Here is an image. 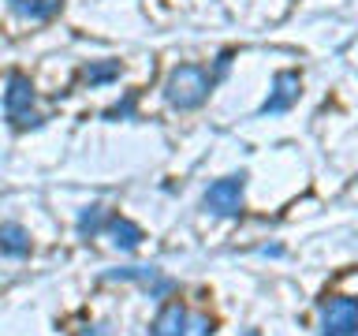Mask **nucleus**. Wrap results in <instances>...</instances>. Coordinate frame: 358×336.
<instances>
[{"label":"nucleus","mask_w":358,"mask_h":336,"mask_svg":"<svg viewBox=\"0 0 358 336\" xmlns=\"http://www.w3.org/2000/svg\"><path fill=\"white\" fill-rule=\"evenodd\" d=\"M105 224H108V213H105V206H97V202L78 213V235H83V239H94Z\"/></svg>","instance_id":"nucleus-12"},{"label":"nucleus","mask_w":358,"mask_h":336,"mask_svg":"<svg viewBox=\"0 0 358 336\" xmlns=\"http://www.w3.org/2000/svg\"><path fill=\"white\" fill-rule=\"evenodd\" d=\"M209 332H213V321L206 318V314H198V318H187L183 336H209Z\"/></svg>","instance_id":"nucleus-13"},{"label":"nucleus","mask_w":358,"mask_h":336,"mask_svg":"<svg viewBox=\"0 0 358 336\" xmlns=\"http://www.w3.org/2000/svg\"><path fill=\"white\" fill-rule=\"evenodd\" d=\"M243 190H246V176H224L206 190V209L217 217H235L243 209Z\"/></svg>","instance_id":"nucleus-4"},{"label":"nucleus","mask_w":358,"mask_h":336,"mask_svg":"<svg viewBox=\"0 0 358 336\" xmlns=\"http://www.w3.org/2000/svg\"><path fill=\"white\" fill-rule=\"evenodd\" d=\"M8 8L22 19H49L60 11V0H8Z\"/></svg>","instance_id":"nucleus-11"},{"label":"nucleus","mask_w":358,"mask_h":336,"mask_svg":"<svg viewBox=\"0 0 358 336\" xmlns=\"http://www.w3.org/2000/svg\"><path fill=\"white\" fill-rule=\"evenodd\" d=\"M0 254L8 258H27L30 254V235L19 224H0Z\"/></svg>","instance_id":"nucleus-9"},{"label":"nucleus","mask_w":358,"mask_h":336,"mask_svg":"<svg viewBox=\"0 0 358 336\" xmlns=\"http://www.w3.org/2000/svg\"><path fill=\"white\" fill-rule=\"evenodd\" d=\"M187 329V310H183V302H164V310L157 314V321L150 325V332L153 336H183Z\"/></svg>","instance_id":"nucleus-6"},{"label":"nucleus","mask_w":358,"mask_h":336,"mask_svg":"<svg viewBox=\"0 0 358 336\" xmlns=\"http://www.w3.org/2000/svg\"><path fill=\"white\" fill-rule=\"evenodd\" d=\"M4 116L15 131H30L38 127L41 116L34 112V86L22 71H11L8 75V90H4Z\"/></svg>","instance_id":"nucleus-2"},{"label":"nucleus","mask_w":358,"mask_h":336,"mask_svg":"<svg viewBox=\"0 0 358 336\" xmlns=\"http://www.w3.org/2000/svg\"><path fill=\"white\" fill-rule=\"evenodd\" d=\"M108 280H138V284L153 288V295H164V291H172V280L157 276V269H145V265H134V269H116V273H108Z\"/></svg>","instance_id":"nucleus-7"},{"label":"nucleus","mask_w":358,"mask_h":336,"mask_svg":"<svg viewBox=\"0 0 358 336\" xmlns=\"http://www.w3.org/2000/svg\"><path fill=\"white\" fill-rule=\"evenodd\" d=\"M131 108H134V94H131L127 101H123V105H116V108H108L105 116H108V120H123V116H131Z\"/></svg>","instance_id":"nucleus-14"},{"label":"nucleus","mask_w":358,"mask_h":336,"mask_svg":"<svg viewBox=\"0 0 358 336\" xmlns=\"http://www.w3.org/2000/svg\"><path fill=\"white\" fill-rule=\"evenodd\" d=\"M246 336H257V332H246Z\"/></svg>","instance_id":"nucleus-16"},{"label":"nucleus","mask_w":358,"mask_h":336,"mask_svg":"<svg viewBox=\"0 0 358 336\" xmlns=\"http://www.w3.org/2000/svg\"><path fill=\"white\" fill-rule=\"evenodd\" d=\"M321 336H358V299L332 295L321 307Z\"/></svg>","instance_id":"nucleus-3"},{"label":"nucleus","mask_w":358,"mask_h":336,"mask_svg":"<svg viewBox=\"0 0 358 336\" xmlns=\"http://www.w3.org/2000/svg\"><path fill=\"white\" fill-rule=\"evenodd\" d=\"M213 83H217V78H213L206 67L179 64V67H172V75H168V83H164V101L179 112H190L209 97Z\"/></svg>","instance_id":"nucleus-1"},{"label":"nucleus","mask_w":358,"mask_h":336,"mask_svg":"<svg viewBox=\"0 0 358 336\" xmlns=\"http://www.w3.org/2000/svg\"><path fill=\"white\" fill-rule=\"evenodd\" d=\"M123 75V64L120 60H90L83 71H78V78H83L86 86H105V83H116V78Z\"/></svg>","instance_id":"nucleus-8"},{"label":"nucleus","mask_w":358,"mask_h":336,"mask_svg":"<svg viewBox=\"0 0 358 336\" xmlns=\"http://www.w3.org/2000/svg\"><path fill=\"white\" fill-rule=\"evenodd\" d=\"M83 336H108V332H105V329H86Z\"/></svg>","instance_id":"nucleus-15"},{"label":"nucleus","mask_w":358,"mask_h":336,"mask_svg":"<svg viewBox=\"0 0 358 336\" xmlns=\"http://www.w3.org/2000/svg\"><path fill=\"white\" fill-rule=\"evenodd\" d=\"M108 235H112V243L116 246H123V251H134V246L142 243V228L134 220H127V217H108Z\"/></svg>","instance_id":"nucleus-10"},{"label":"nucleus","mask_w":358,"mask_h":336,"mask_svg":"<svg viewBox=\"0 0 358 336\" xmlns=\"http://www.w3.org/2000/svg\"><path fill=\"white\" fill-rule=\"evenodd\" d=\"M299 94H302V78H299V71H280V75L273 78V94H268V101L262 105V116L287 112V108L299 101Z\"/></svg>","instance_id":"nucleus-5"}]
</instances>
